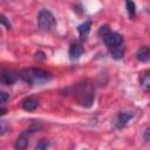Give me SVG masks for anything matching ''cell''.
Segmentation results:
<instances>
[{"label": "cell", "instance_id": "6da1fadb", "mask_svg": "<svg viewBox=\"0 0 150 150\" xmlns=\"http://www.w3.org/2000/svg\"><path fill=\"white\" fill-rule=\"evenodd\" d=\"M71 94H74L75 100L82 107L89 108L93 105L95 100V88L89 80H83L76 83L71 88Z\"/></svg>", "mask_w": 150, "mask_h": 150}, {"label": "cell", "instance_id": "7a4b0ae2", "mask_svg": "<svg viewBox=\"0 0 150 150\" xmlns=\"http://www.w3.org/2000/svg\"><path fill=\"white\" fill-rule=\"evenodd\" d=\"M20 79L30 86H41L52 80V74L40 68H27L20 71Z\"/></svg>", "mask_w": 150, "mask_h": 150}, {"label": "cell", "instance_id": "3957f363", "mask_svg": "<svg viewBox=\"0 0 150 150\" xmlns=\"http://www.w3.org/2000/svg\"><path fill=\"white\" fill-rule=\"evenodd\" d=\"M55 18L48 9H41L38 15V26L43 32H49L55 27Z\"/></svg>", "mask_w": 150, "mask_h": 150}, {"label": "cell", "instance_id": "277c9868", "mask_svg": "<svg viewBox=\"0 0 150 150\" xmlns=\"http://www.w3.org/2000/svg\"><path fill=\"white\" fill-rule=\"evenodd\" d=\"M20 79V71L13 70V69H7L2 68L0 69V83L5 86H11L15 83Z\"/></svg>", "mask_w": 150, "mask_h": 150}, {"label": "cell", "instance_id": "5b68a950", "mask_svg": "<svg viewBox=\"0 0 150 150\" xmlns=\"http://www.w3.org/2000/svg\"><path fill=\"white\" fill-rule=\"evenodd\" d=\"M101 39L103 40V42L105 43V46H107L108 48L123 43V36H122L121 34H118V33H116V32H111V30L107 32Z\"/></svg>", "mask_w": 150, "mask_h": 150}, {"label": "cell", "instance_id": "8992f818", "mask_svg": "<svg viewBox=\"0 0 150 150\" xmlns=\"http://www.w3.org/2000/svg\"><path fill=\"white\" fill-rule=\"evenodd\" d=\"M132 117H134V115H132L131 112H129V111L120 112V114H117V116L115 117L114 124H115V127H116L117 129H122V128H124V127L128 124V122H129Z\"/></svg>", "mask_w": 150, "mask_h": 150}, {"label": "cell", "instance_id": "52a82bcc", "mask_svg": "<svg viewBox=\"0 0 150 150\" xmlns=\"http://www.w3.org/2000/svg\"><path fill=\"white\" fill-rule=\"evenodd\" d=\"M83 47H82V45L81 43H79V42H75V43H71L70 45V47H69V59L71 60V61H74V60H77V59H80V56L83 54Z\"/></svg>", "mask_w": 150, "mask_h": 150}, {"label": "cell", "instance_id": "ba28073f", "mask_svg": "<svg viewBox=\"0 0 150 150\" xmlns=\"http://www.w3.org/2000/svg\"><path fill=\"white\" fill-rule=\"evenodd\" d=\"M109 52H110V55H111L112 59H115V60H121V59L124 56L125 47L123 46V43H121V45L110 47V48H109Z\"/></svg>", "mask_w": 150, "mask_h": 150}, {"label": "cell", "instance_id": "9c48e42d", "mask_svg": "<svg viewBox=\"0 0 150 150\" xmlns=\"http://www.w3.org/2000/svg\"><path fill=\"white\" fill-rule=\"evenodd\" d=\"M21 105H22V108H23L25 110H27V111H33V110H35V109L39 107V100H36V98H34V97H27V98H25V100L22 101Z\"/></svg>", "mask_w": 150, "mask_h": 150}, {"label": "cell", "instance_id": "30bf717a", "mask_svg": "<svg viewBox=\"0 0 150 150\" xmlns=\"http://www.w3.org/2000/svg\"><path fill=\"white\" fill-rule=\"evenodd\" d=\"M28 135H29V134H28L27 131L22 132V134L16 138L14 146H15L16 149H26V148H27V145H28V141H29Z\"/></svg>", "mask_w": 150, "mask_h": 150}, {"label": "cell", "instance_id": "8fae6325", "mask_svg": "<svg viewBox=\"0 0 150 150\" xmlns=\"http://www.w3.org/2000/svg\"><path fill=\"white\" fill-rule=\"evenodd\" d=\"M137 60L141 62H148L150 60V49L148 46H143L137 50Z\"/></svg>", "mask_w": 150, "mask_h": 150}, {"label": "cell", "instance_id": "7c38bea8", "mask_svg": "<svg viewBox=\"0 0 150 150\" xmlns=\"http://www.w3.org/2000/svg\"><path fill=\"white\" fill-rule=\"evenodd\" d=\"M90 27H91V23L90 21H87V22H83L81 23L79 27H77V30L80 33V36H81V40H86L88 33L90 32Z\"/></svg>", "mask_w": 150, "mask_h": 150}, {"label": "cell", "instance_id": "4fadbf2b", "mask_svg": "<svg viewBox=\"0 0 150 150\" xmlns=\"http://www.w3.org/2000/svg\"><path fill=\"white\" fill-rule=\"evenodd\" d=\"M139 83H141V87L143 88L144 91H148L150 89V75H149V71H145L141 79H139Z\"/></svg>", "mask_w": 150, "mask_h": 150}, {"label": "cell", "instance_id": "5bb4252c", "mask_svg": "<svg viewBox=\"0 0 150 150\" xmlns=\"http://www.w3.org/2000/svg\"><path fill=\"white\" fill-rule=\"evenodd\" d=\"M125 7L130 16H135L136 14V5L132 0H125Z\"/></svg>", "mask_w": 150, "mask_h": 150}, {"label": "cell", "instance_id": "9a60e30c", "mask_svg": "<svg viewBox=\"0 0 150 150\" xmlns=\"http://www.w3.org/2000/svg\"><path fill=\"white\" fill-rule=\"evenodd\" d=\"M48 146H49V143H48L46 139H41V141L36 144L35 149H36V150H42V149H47Z\"/></svg>", "mask_w": 150, "mask_h": 150}, {"label": "cell", "instance_id": "2e32d148", "mask_svg": "<svg viewBox=\"0 0 150 150\" xmlns=\"http://www.w3.org/2000/svg\"><path fill=\"white\" fill-rule=\"evenodd\" d=\"M0 23H2L4 26H6L7 29H11V28H12V25H11L9 20H8L5 15H2V14H0Z\"/></svg>", "mask_w": 150, "mask_h": 150}, {"label": "cell", "instance_id": "e0dca14e", "mask_svg": "<svg viewBox=\"0 0 150 150\" xmlns=\"http://www.w3.org/2000/svg\"><path fill=\"white\" fill-rule=\"evenodd\" d=\"M8 98H9V95H8L7 93H5V91H1V90H0V104H2V103H5V102H7V101H8Z\"/></svg>", "mask_w": 150, "mask_h": 150}, {"label": "cell", "instance_id": "ac0fdd59", "mask_svg": "<svg viewBox=\"0 0 150 150\" xmlns=\"http://www.w3.org/2000/svg\"><path fill=\"white\" fill-rule=\"evenodd\" d=\"M8 129V124L5 121H0V135H4Z\"/></svg>", "mask_w": 150, "mask_h": 150}, {"label": "cell", "instance_id": "d6986e66", "mask_svg": "<svg viewBox=\"0 0 150 150\" xmlns=\"http://www.w3.org/2000/svg\"><path fill=\"white\" fill-rule=\"evenodd\" d=\"M149 134H150V128L148 127V128L145 129V131H144V141H145V142H149V141H150Z\"/></svg>", "mask_w": 150, "mask_h": 150}, {"label": "cell", "instance_id": "ffe728a7", "mask_svg": "<svg viewBox=\"0 0 150 150\" xmlns=\"http://www.w3.org/2000/svg\"><path fill=\"white\" fill-rule=\"evenodd\" d=\"M6 112H7V108H4V107H1V108H0V116L5 115Z\"/></svg>", "mask_w": 150, "mask_h": 150}]
</instances>
